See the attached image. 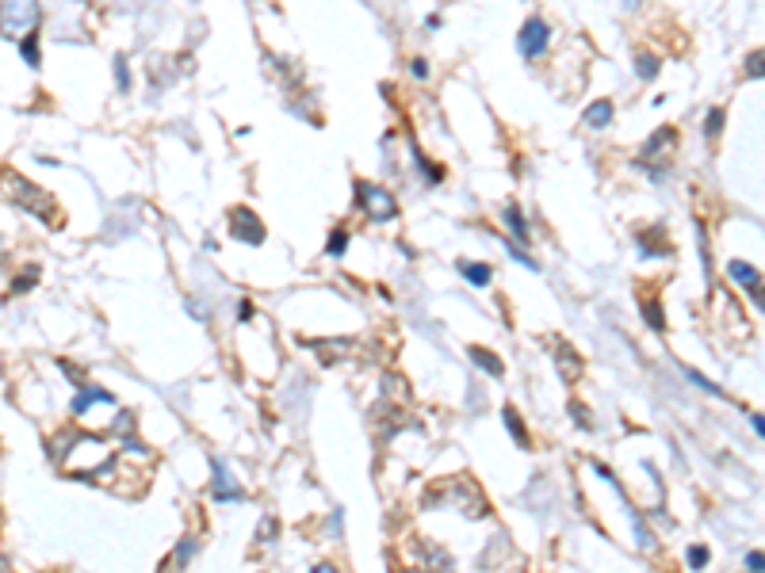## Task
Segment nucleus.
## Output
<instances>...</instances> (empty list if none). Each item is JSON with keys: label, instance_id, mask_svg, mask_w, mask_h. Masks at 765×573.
<instances>
[{"label": "nucleus", "instance_id": "1", "mask_svg": "<svg viewBox=\"0 0 765 573\" xmlns=\"http://www.w3.org/2000/svg\"><path fill=\"white\" fill-rule=\"evenodd\" d=\"M38 23V4L35 0H4L0 4V27L8 31V35H20V31H27V27H35Z\"/></svg>", "mask_w": 765, "mask_h": 573}, {"label": "nucleus", "instance_id": "2", "mask_svg": "<svg viewBox=\"0 0 765 573\" xmlns=\"http://www.w3.org/2000/svg\"><path fill=\"white\" fill-rule=\"evenodd\" d=\"M548 20H540V15H532V20H524V27H520V54L524 57H536V54H543L548 50Z\"/></svg>", "mask_w": 765, "mask_h": 573}, {"label": "nucleus", "instance_id": "3", "mask_svg": "<svg viewBox=\"0 0 765 573\" xmlns=\"http://www.w3.org/2000/svg\"><path fill=\"white\" fill-rule=\"evenodd\" d=\"M360 203L371 207V218H390L394 215V199H390L387 191H379V187H371V184H360Z\"/></svg>", "mask_w": 765, "mask_h": 573}, {"label": "nucleus", "instance_id": "4", "mask_svg": "<svg viewBox=\"0 0 765 573\" xmlns=\"http://www.w3.org/2000/svg\"><path fill=\"white\" fill-rule=\"evenodd\" d=\"M215 497H218V501H241L238 481H234V474L226 470L222 463H215Z\"/></svg>", "mask_w": 765, "mask_h": 573}, {"label": "nucleus", "instance_id": "5", "mask_svg": "<svg viewBox=\"0 0 765 573\" xmlns=\"http://www.w3.org/2000/svg\"><path fill=\"white\" fill-rule=\"evenodd\" d=\"M727 272L735 275V280L743 283L746 291H754V298H758V272H754L750 264H743V260H731V264H727Z\"/></svg>", "mask_w": 765, "mask_h": 573}, {"label": "nucleus", "instance_id": "6", "mask_svg": "<svg viewBox=\"0 0 765 573\" xmlns=\"http://www.w3.org/2000/svg\"><path fill=\"white\" fill-rule=\"evenodd\" d=\"M92 401H108V405H111V398H108V390H100V386H85V390H80V394H77V398H73V413H77V416H80V413H85V409H88V405H92Z\"/></svg>", "mask_w": 765, "mask_h": 573}, {"label": "nucleus", "instance_id": "7", "mask_svg": "<svg viewBox=\"0 0 765 573\" xmlns=\"http://www.w3.org/2000/svg\"><path fill=\"white\" fill-rule=\"evenodd\" d=\"M471 359H475V363L482 367V371H490L494 379H498V375H506V363H501V359L494 356V351H486V348H471Z\"/></svg>", "mask_w": 765, "mask_h": 573}, {"label": "nucleus", "instance_id": "8", "mask_svg": "<svg viewBox=\"0 0 765 573\" xmlns=\"http://www.w3.org/2000/svg\"><path fill=\"white\" fill-rule=\"evenodd\" d=\"M585 122H589V126H608V122H613V103L597 100L589 111H585Z\"/></svg>", "mask_w": 765, "mask_h": 573}, {"label": "nucleus", "instance_id": "9", "mask_svg": "<svg viewBox=\"0 0 765 573\" xmlns=\"http://www.w3.org/2000/svg\"><path fill=\"white\" fill-rule=\"evenodd\" d=\"M459 272H463V275H467V280H471V283H475V286H486V283H490V280H494V272H490V264H467V260H463V264H459Z\"/></svg>", "mask_w": 765, "mask_h": 573}, {"label": "nucleus", "instance_id": "10", "mask_svg": "<svg viewBox=\"0 0 765 573\" xmlns=\"http://www.w3.org/2000/svg\"><path fill=\"white\" fill-rule=\"evenodd\" d=\"M501 416H506V424H509V432H513V440H517L520 447H528V432H524V424H520V416L513 413V409L506 405L501 409Z\"/></svg>", "mask_w": 765, "mask_h": 573}, {"label": "nucleus", "instance_id": "11", "mask_svg": "<svg viewBox=\"0 0 765 573\" xmlns=\"http://www.w3.org/2000/svg\"><path fill=\"white\" fill-rule=\"evenodd\" d=\"M20 54H23V61H27V65H38V38L27 35V38L20 43Z\"/></svg>", "mask_w": 765, "mask_h": 573}, {"label": "nucleus", "instance_id": "12", "mask_svg": "<svg viewBox=\"0 0 765 573\" xmlns=\"http://www.w3.org/2000/svg\"><path fill=\"white\" fill-rule=\"evenodd\" d=\"M506 215H509L513 237H520V241H524V237H528V226H524V218H520V210H517V207H506Z\"/></svg>", "mask_w": 765, "mask_h": 573}, {"label": "nucleus", "instance_id": "13", "mask_svg": "<svg viewBox=\"0 0 765 573\" xmlns=\"http://www.w3.org/2000/svg\"><path fill=\"white\" fill-rule=\"evenodd\" d=\"M559 367H563V375H566L571 382L578 379V371H582V363H578V359L571 356V351H563V356H559Z\"/></svg>", "mask_w": 765, "mask_h": 573}, {"label": "nucleus", "instance_id": "14", "mask_svg": "<svg viewBox=\"0 0 765 573\" xmlns=\"http://www.w3.org/2000/svg\"><path fill=\"white\" fill-rule=\"evenodd\" d=\"M720 126H723V111L712 108V111H708V122H704V134L715 138V134H720Z\"/></svg>", "mask_w": 765, "mask_h": 573}, {"label": "nucleus", "instance_id": "15", "mask_svg": "<svg viewBox=\"0 0 765 573\" xmlns=\"http://www.w3.org/2000/svg\"><path fill=\"white\" fill-rule=\"evenodd\" d=\"M685 379H689V382H693V386H701V390H708V394H720V386H712V382H708V379H704V375H701V371H689V367H685Z\"/></svg>", "mask_w": 765, "mask_h": 573}, {"label": "nucleus", "instance_id": "16", "mask_svg": "<svg viewBox=\"0 0 765 573\" xmlns=\"http://www.w3.org/2000/svg\"><path fill=\"white\" fill-rule=\"evenodd\" d=\"M655 69H658L655 57H650V54H639V77H643V80H650V77H655Z\"/></svg>", "mask_w": 765, "mask_h": 573}, {"label": "nucleus", "instance_id": "17", "mask_svg": "<svg viewBox=\"0 0 765 573\" xmlns=\"http://www.w3.org/2000/svg\"><path fill=\"white\" fill-rule=\"evenodd\" d=\"M35 280H38V272H35V268H27V272H23L20 280L12 283V291H20V294H23V291H31V283H35Z\"/></svg>", "mask_w": 765, "mask_h": 573}, {"label": "nucleus", "instance_id": "18", "mask_svg": "<svg viewBox=\"0 0 765 573\" xmlns=\"http://www.w3.org/2000/svg\"><path fill=\"white\" fill-rule=\"evenodd\" d=\"M689 566H693V570L708 566V546H693V551H689Z\"/></svg>", "mask_w": 765, "mask_h": 573}, {"label": "nucleus", "instance_id": "19", "mask_svg": "<svg viewBox=\"0 0 765 573\" xmlns=\"http://www.w3.org/2000/svg\"><path fill=\"white\" fill-rule=\"evenodd\" d=\"M345 241H348V233H345V229H337V233L329 237V256H341V252H345Z\"/></svg>", "mask_w": 765, "mask_h": 573}, {"label": "nucleus", "instance_id": "20", "mask_svg": "<svg viewBox=\"0 0 765 573\" xmlns=\"http://www.w3.org/2000/svg\"><path fill=\"white\" fill-rule=\"evenodd\" d=\"M647 321H650V329H662V306H655V302H647Z\"/></svg>", "mask_w": 765, "mask_h": 573}, {"label": "nucleus", "instance_id": "21", "mask_svg": "<svg viewBox=\"0 0 765 573\" xmlns=\"http://www.w3.org/2000/svg\"><path fill=\"white\" fill-rule=\"evenodd\" d=\"M746 566H750L754 573H762V551H754V554H746Z\"/></svg>", "mask_w": 765, "mask_h": 573}, {"label": "nucleus", "instance_id": "22", "mask_svg": "<svg viewBox=\"0 0 765 573\" xmlns=\"http://www.w3.org/2000/svg\"><path fill=\"white\" fill-rule=\"evenodd\" d=\"M410 69H413V77H429V65H425V57H417V61H413Z\"/></svg>", "mask_w": 765, "mask_h": 573}, {"label": "nucleus", "instance_id": "23", "mask_svg": "<svg viewBox=\"0 0 765 573\" xmlns=\"http://www.w3.org/2000/svg\"><path fill=\"white\" fill-rule=\"evenodd\" d=\"M750 428H754V432H758V436H762V432H765V424H762V416H758V413H750Z\"/></svg>", "mask_w": 765, "mask_h": 573}, {"label": "nucleus", "instance_id": "24", "mask_svg": "<svg viewBox=\"0 0 765 573\" xmlns=\"http://www.w3.org/2000/svg\"><path fill=\"white\" fill-rule=\"evenodd\" d=\"M310 573H337V570H333V566H329V562H322V566H314Z\"/></svg>", "mask_w": 765, "mask_h": 573}, {"label": "nucleus", "instance_id": "25", "mask_svg": "<svg viewBox=\"0 0 765 573\" xmlns=\"http://www.w3.org/2000/svg\"><path fill=\"white\" fill-rule=\"evenodd\" d=\"M0 573H8V566H4V554H0Z\"/></svg>", "mask_w": 765, "mask_h": 573}]
</instances>
